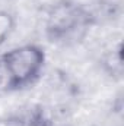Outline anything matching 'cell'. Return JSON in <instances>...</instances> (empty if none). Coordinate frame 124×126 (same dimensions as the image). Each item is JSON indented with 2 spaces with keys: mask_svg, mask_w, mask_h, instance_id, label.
Masks as SVG:
<instances>
[{
  "mask_svg": "<svg viewBox=\"0 0 124 126\" xmlns=\"http://www.w3.org/2000/svg\"><path fill=\"white\" fill-rule=\"evenodd\" d=\"M121 51H123L121 43H117V46H112L101 57L102 70L112 79L123 78V53Z\"/></svg>",
  "mask_w": 124,
  "mask_h": 126,
  "instance_id": "obj_4",
  "label": "cell"
},
{
  "mask_svg": "<svg viewBox=\"0 0 124 126\" xmlns=\"http://www.w3.org/2000/svg\"><path fill=\"white\" fill-rule=\"evenodd\" d=\"M4 87L9 91H19L31 87L42 73L45 53L37 44H24L10 48L1 56Z\"/></svg>",
  "mask_w": 124,
  "mask_h": 126,
  "instance_id": "obj_2",
  "label": "cell"
},
{
  "mask_svg": "<svg viewBox=\"0 0 124 126\" xmlns=\"http://www.w3.org/2000/svg\"><path fill=\"white\" fill-rule=\"evenodd\" d=\"M15 30V18L12 13L0 10V47L7 41Z\"/></svg>",
  "mask_w": 124,
  "mask_h": 126,
  "instance_id": "obj_5",
  "label": "cell"
},
{
  "mask_svg": "<svg viewBox=\"0 0 124 126\" xmlns=\"http://www.w3.org/2000/svg\"><path fill=\"white\" fill-rule=\"evenodd\" d=\"M0 126H70L60 111L48 106H31L0 117Z\"/></svg>",
  "mask_w": 124,
  "mask_h": 126,
  "instance_id": "obj_3",
  "label": "cell"
},
{
  "mask_svg": "<svg viewBox=\"0 0 124 126\" xmlns=\"http://www.w3.org/2000/svg\"><path fill=\"white\" fill-rule=\"evenodd\" d=\"M1 84H3V79H1V75H0V87H1Z\"/></svg>",
  "mask_w": 124,
  "mask_h": 126,
  "instance_id": "obj_6",
  "label": "cell"
},
{
  "mask_svg": "<svg viewBox=\"0 0 124 126\" xmlns=\"http://www.w3.org/2000/svg\"><path fill=\"white\" fill-rule=\"evenodd\" d=\"M95 24L93 13L74 0H59L47 12L44 32L56 44L70 46L82 41Z\"/></svg>",
  "mask_w": 124,
  "mask_h": 126,
  "instance_id": "obj_1",
  "label": "cell"
}]
</instances>
